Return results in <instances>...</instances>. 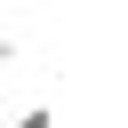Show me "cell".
I'll use <instances>...</instances> for the list:
<instances>
[{"mask_svg":"<svg viewBox=\"0 0 128 128\" xmlns=\"http://www.w3.org/2000/svg\"><path fill=\"white\" fill-rule=\"evenodd\" d=\"M0 64H16V40H8V32H0Z\"/></svg>","mask_w":128,"mask_h":128,"instance_id":"2","label":"cell"},{"mask_svg":"<svg viewBox=\"0 0 128 128\" xmlns=\"http://www.w3.org/2000/svg\"><path fill=\"white\" fill-rule=\"evenodd\" d=\"M8 128H56V112H48V104H24V112H16Z\"/></svg>","mask_w":128,"mask_h":128,"instance_id":"1","label":"cell"}]
</instances>
